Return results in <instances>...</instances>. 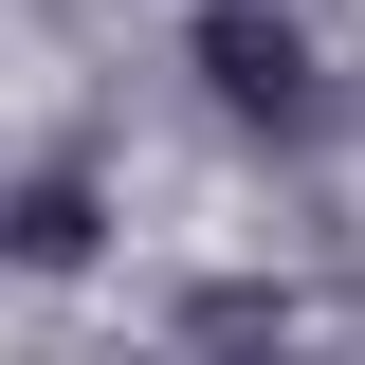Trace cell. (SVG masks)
<instances>
[{
	"instance_id": "7a4b0ae2",
	"label": "cell",
	"mask_w": 365,
	"mask_h": 365,
	"mask_svg": "<svg viewBox=\"0 0 365 365\" xmlns=\"http://www.w3.org/2000/svg\"><path fill=\"white\" fill-rule=\"evenodd\" d=\"M0 237H19V256H37V274H55V256H91V182H37V201H19V220H0Z\"/></svg>"
},
{
	"instance_id": "6da1fadb",
	"label": "cell",
	"mask_w": 365,
	"mask_h": 365,
	"mask_svg": "<svg viewBox=\"0 0 365 365\" xmlns=\"http://www.w3.org/2000/svg\"><path fill=\"white\" fill-rule=\"evenodd\" d=\"M292 73H311V37H292L274 0H220V19H201V91H220V110H292Z\"/></svg>"
}]
</instances>
